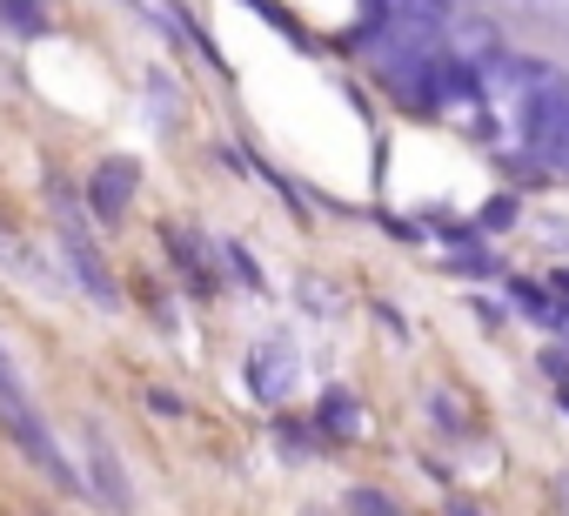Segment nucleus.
Masks as SVG:
<instances>
[{
    "label": "nucleus",
    "mask_w": 569,
    "mask_h": 516,
    "mask_svg": "<svg viewBox=\"0 0 569 516\" xmlns=\"http://www.w3.org/2000/svg\"><path fill=\"white\" fill-rule=\"evenodd\" d=\"M221 255H228V269H234V276H241V282H248V289H254V282H261V269H254V255H248V248H241V241H228V248H221Z\"/></svg>",
    "instance_id": "9d476101"
},
{
    "label": "nucleus",
    "mask_w": 569,
    "mask_h": 516,
    "mask_svg": "<svg viewBox=\"0 0 569 516\" xmlns=\"http://www.w3.org/2000/svg\"><path fill=\"white\" fill-rule=\"evenodd\" d=\"M0 255H8V241H0Z\"/></svg>",
    "instance_id": "dca6fc26"
},
{
    "label": "nucleus",
    "mask_w": 569,
    "mask_h": 516,
    "mask_svg": "<svg viewBox=\"0 0 569 516\" xmlns=\"http://www.w3.org/2000/svg\"><path fill=\"white\" fill-rule=\"evenodd\" d=\"M88 463H94L88 489H94L108 509H128V469H121V456L108 449V436H101V429H88Z\"/></svg>",
    "instance_id": "20e7f679"
},
{
    "label": "nucleus",
    "mask_w": 569,
    "mask_h": 516,
    "mask_svg": "<svg viewBox=\"0 0 569 516\" xmlns=\"http://www.w3.org/2000/svg\"><path fill=\"white\" fill-rule=\"evenodd\" d=\"M134 161H101L94 168V181H88V201H94V215L101 221H121L128 215V201H134Z\"/></svg>",
    "instance_id": "f03ea898"
},
{
    "label": "nucleus",
    "mask_w": 569,
    "mask_h": 516,
    "mask_svg": "<svg viewBox=\"0 0 569 516\" xmlns=\"http://www.w3.org/2000/svg\"><path fill=\"white\" fill-rule=\"evenodd\" d=\"M8 436H14V443H21V449L48 469V476H54V489H68V496H81V489H88V476H81V469L54 449V436H48V423H41L34 409H8Z\"/></svg>",
    "instance_id": "f257e3e1"
},
{
    "label": "nucleus",
    "mask_w": 569,
    "mask_h": 516,
    "mask_svg": "<svg viewBox=\"0 0 569 516\" xmlns=\"http://www.w3.org/2000/svg\"><path fill=\"white\" fill-rule=\"evenodd\" d=\"M509 296H516V302H522V309H529L536 322H549V329H556V309H549V302H542V296H536L529 282H509Z\"/></svg>",
    "instance_id": "1a4fd4ad"
},
{
    "label": "nucleus",
    "mask_w": 569,
    "mask_h": 516,
    "mask_svg": "<svg viewBox=\"0 0 569 516\" xmlns=\"http://www.w3.org/2000/svg\"><path fill=\"white\" fill-rule=\"evenodd\" d=\"M349 509L356 516H402V503H389L382 489H349Z\"/></svg>",
    "instance_id": "6e6552de"
},
{
    "label": "nucleus",
    "mask_w": 569,
    "mask_h": 516,
    "mask_svg": "<svg viewBox=\"0 0 569 516\" xmlns=\"http://www.w3.org/2000/svg\"><path fill=\"white\" fill-rule=\"evenodd\" d=\"M442 509H449V516H482V509H476V503H469V496H449V503H442Z\"/></svg>",
    "instance_id": "4468645a"
},
{
    "label": "nucleus",
    "mask_w": 569,
    "mask_h": 516,
    "mask_svg": "<svg viewBox=\"0 0 569 516\" xmlns=\"http://www.w3.org/2000/svg\"><path fill=\"white\" fill-rule=\"evenodd\" d=\"M281 369H289V363H281V349H254V389L261 396H281V383H289Z\"/></svg>",
    "instance_id": "0eeeda50"
},
{
    "label": "nucleus",
    "mask_w": 569,
    "mask_h": 516,
    "mask_svg": "<svg viewBox=\"0 0 569 516\" xmlns=\"http://www.w3.org/2000/svg\"><path fill=\"white\" fill-rule=\"evenodd\" d=\"M168 255H174V262H181V276H188L194 289H214V276H208V255H201V241H194V235L168 228Z\"/></svg>",
    "instance_id": "39448f33"
},
{
    "label": "nucleus",
    "mask_w": 569,
    "mask_h": 516,
    "mask_svg": "<svg viewBox=\"0 0 569 516\" xmlns=\"http://www.w3.org/2000/svg\"><path fill=\"white\" fill-rule=\"evenodd\" d=\"M322 429H329V436H356V429H362V409L336 389V396H322Z\"/></svg>",
    "instance_id": "423d86ee"
},
{
    "label": "nucleus",
    "mask_w": 569,
    "mask_h": 516,
    "mask_svg": "<svg viewBox=\"0 0 569 516\" xmlns=\"http://www.w3.org/2000/svg\"><path fill=\"white\" fill-rule=\"evenodd\" d=\"M0 409H21V396H14V363H8V349H0Z\"/></svg>",
    "instance_id": "f8f14e48"
},
{
    "label": "nucleus",
    "mask_w": 569,
    "mask_h": 516,
    "mask_svg": "<svg viewBox=\"0 0 569 516\" xmlns=\"http://www.w3.org/2000/svg\"><path fill=\"white\" fill-rule=\"evenodd\" d=\"M562 503H569V476H562Z\"/></svg>",
    "instance_id": "2eb2a0df"
},
{
    "label": "nucleus",
    "mask_w": 569,
    "mask_h": 516,
    "mask_svg": "<svg viewBox=\"0 0 569 516\" xmlns=\"http://www.w3.org/2000/svg\"><path fill=\"white\" fill-rule=\"evenodd\" d=\"M516 221V195H496L489 208H482V228H509Z\"/></svg>",
    "instance_id": "9b49d317"
},
{
    "label": "nucleus",
    "mask_w": 569,
    "mask_h": 516,
    "mask_svg": "<svg viewBox=\"0 0 569 516\" xmlns=\"http://www.w3.org/2000/svg\"><path fill=\"white\" fill-rule=\"evenodd\" d=\"M148 409H154V416H181V396H168V389H148Z\"/></svg>",
    "instance_id": "ddd939ff"
},
{
    "label": "nucleus",
    "mask_w": 569,
    "mask_h": 516,
    "mask_svg": "<svg viewBox=\"0 0 569 516\" xmlns=\"http://www.w3.org/2000/svg\"><path fill=\"white\" fill-rule=\"evenodd\" d=\"M68 262H74V276H81V289L94 296V302H121V289H114V276H108V262H101V248L74 228V215H68Z\"/></svg>",
    "instance_id": "7ed1b4c3"
}]
</instances>
